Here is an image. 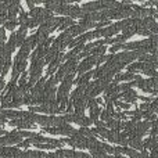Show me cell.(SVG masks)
Instances as JSON below:
<instances>
[{"mask_svg":"<svg viewBox=\"0 0 158 158\" xmlns=\"http://www.w3.org/2000/svg\"><path fill=\"white\" fill-rule=\"evenodd\" d=\"M54 154H56V156H57L58 158H92V156H89V154H85V153H82V151L63 150V148L57 150Z\"/></svg>","mask_w":158,"mask_h":158,"instance_id":"obj_7","label":"cell"},{"mask_svg":"<svg viewBox=\"0 0 158 158\" xmlns=\"http://www.w3.org/2000/svg\"><path fill=\"white\" fill-rule=\"evenodd\" d=\"M106 50H107V47L106 46H97V47H94V49L90 52V56H93V57H98V56H104V53H106Z\"/></svg>","mask_w":158,"mask_h":158,"instance_id":"obj_31","label":"cell"},{"mask_svg":"<svg viewBox=\"0 0 158 158\" xmlns=\"http://www.w3.org/2000/svg\"><path fill=\"white\" fill-rule=\"evenodd\" d=\"M106 128L108 129V131H114V132H119L121 129L123 128V122H121V121H117V119H110L106 122Z\"/></svg>","mask_w":158,"mask_h":158,"instance_id":"obj_21","label":"cell"},{"mask_svg":"<svg viewBox=\"0 0 158 158\" xmlns=\"http://www.w3.org/2000/svg\"><path fill=\"white\" fill-rule=\"evenodd\" d=\"M46 153H42V151H22L21 158H43Z\"/></svg>","mask_w":158,"mask_h":158,"instance_id":"obj_26","label":"cell"},{"mask_svg":"<svg viewBox=\"0 0 158 158\" xmlns=\"http://www.w3.org/2000/svg\"><path fill=\"white\" fill-rule=\"evenodd\" d=\"M87 107H89L90 110V118L89 119L92 121V122H96V121H98V117H100V107H98V103L96 98H90L89 101H87Z\"/></svg>","mask_w":158,"mask_h":158,"instance_id":"obj_11","label":"cell"},{"mask_svg":"<svg viewBox=\"0 0 158 158\" xmlns=\"http://www.w3.org/2000/svg\"><path fill=\"white\" fill-rule=\"evenodd\" d=\"M106 104H107V110L106 111H108L110 114H114V104H112V101L111 100H106Z\"/></svg>","mask_w":158,"mask_h":158,"instance_id":"obj_38","label":"cell"},{"mask_svg":"<svg viewBox=\"0 0 158 158\" xmlns=\"http://www.w3.org/2000/svg\"><path fill=\"white\" fill-rule=\"evenodd\" d=\"M8 125L10 126H15V128H21V129H32L35 128V123H31L27 119H11L10 122H8Z\"/></svg>","mask_w":158,"mask_h":158,"instance_id":"obj_18","label":"cell"},{"mask_svg":"<svg viewBox=\"0 0 158 158\" xmlns=\"http://www.w3.org/2000/svg\"><path fill=\"white\" fill-rule=\"evenodd\" d=\"M98 118H101V122L106 123L107 121H110L112 118V114H110L108 111H106V110H104L103 112H100V117H98Z\"/></svg>","mask_w":158,"mask_h":158,"instance_id":"obj_35","label":"cell"},{"mask_svg":"<svg viewBox=\"0 0 158 158\" xmlns=\"http://www.w3.org/2000/svg\"><path fill=\"white\" fill-rule=\"evenodd\" d=\"M4 90V79L0 78V92H3Z\"/></svg>","mask_w":158,"mask_h":158,"instance_id":"obj_40","label":"cell"},{"mask_svg":"<svg viewBox=\"0 0 158 158\" xmlns=\"http://www.w3.org/2000/svg\"><path fill=\"white\" fill-rule=\"evenodd\" d=\"M18 151V147H0V156L3 158H14Z\"/></svg>","mask_w":158,"mask_h":158,"instance_id":"obj_20","label":"cell"},{"mask_svg":"<svg viewBox=\"0 0 158 158\" xmlns=\"http://www.w3.org/2000/svg\"><path fill=\"white\" fill-rule=\"evenodd\" d=\"M87 98L85 97V94H82L81 97H78L75 101H72V106H74V112L75 114H83V111L87 107Z\"/></svg>","mask_w":158,"mask_h":158,"instance_id":"obj_14","label":"cell"},{"mask_svg":"<svg viewBox=\"0 0 158 158\" xmlns=\"http://www.w3.org/2000/svg\"><path fill=\"white\" fill-rule=\"evenodd\" d=\"M63 143L72 146V147H78V148H86V139L82 137L79 133L74 135V136L68 137V139H63Z\"/></svg>","mask_w":158,"mask_h":158,"instance_id":"obj_10","label":"cell"},{"mask_svg":"<svg viewBox=\"0 0 158 158\" xmlns=\"http://www.w3.org/2000/svg\"><path fill=\"white\" fill-rule=\"evenodd\" d=\"M90 78H92V71L86 72V74H83V75H79L78 79L75 81V85H78V86H81V85H87Z\"/></svg>","mask_w":158,"mask_h":158,"instance_id":"obj_27","label":"cell"},{"mask_svg":"<svg viewBox=\"0 0 158 158\" xmlns=\"http://www.w3.org/2000/svg\"><path fill=\"white\" fill-rule=\"evenodd\" d=\"M67 32H68L69 35H71V38H74V36H78V35H83V33L86 32V31H85L79 24H78V25H77V24H74L72 27H69L68 29H67Z\"/></svg>","mask_w":158,"mask_h":158,"instance_id":"obj_23","label":"cell"},{"mask_svg":"<svg viewBox=\"0 0 158 158\" xmlns=\"http://www.w3.org/2000/svg\"><path fill=\"white\" fill-rule=\"evenodd\" d=\"M67 17L71 19H75V18H81L82 19V11H81V7L78 4H71L69 6V10H68V14Z\"/></svg>","mask_w":158,"mask_h":158,"instance_id":"obj_22","label":"cell"},{"mask_svg":"<svg viewBox=\"0 0 158 158\" xmlns=\"http://www.w3.org/2000/svg\"><path fill=\"white\" fill-rule=\"evenodd\" d=\"M96 24H97V22H93V21H89V19H86V18H82L79 25H81L85 31H87V29H92V28H96Z\"/></svg>","mask_w":158,"mask_h":158,"instance_id":"obj_30","label":"cell"},{"mask_svg":"<svg viewBox=\"0 0 158 158\" xmlns=\"http://www.w3.org/2000/svg\"><path fill=\"white\" fill-rule=\"evenodd\" d=\"M154 147H157V137H148V139H146L144 142H143V150L144 151H147L148 148H154Z\"/></svg>","mask_w":158,"mask_h":158,"instance_id":"obj_25","label":"cell"},{"mask_svg":"<svg viewBox=\"0 0 158 158\" xmlns=\"http://www.w3.org/2000/svg\"><path fill=\"white\" fill-rule=\"evenodd\" d=\"M112 104H115V106L118 107V110H123V111H129L131 110V104H128V103H123V101H119V100H115V101H112Z\"/></svg>","mask_w":158,"mask_h":158,"instance_id":"obj_32","label":"cell"},{"mask_svg":"<svg viewBox=\"0 0 158 158\" xmlns=\"http://www.w3.org/2000/svg\"><path fill=\"white\" fill-rule=\"evenodd\" d=\"M4 49L7 50L8 53H13L14 52V49H15V36H14V33H13V35H10L7 43H4Z\"/></svg>","mask_w":158,"mask_h":158,"instance_id":"obj_28","label":"cell"},{"mask_svg":"<svg viewBox=\"0 0 158 158\" xmlns=\"http://www.w3.org/2000/svg\"><path fill=\"white\" fill-rule=\"evenodd\" d=\"M107 140H108L110 143H115V144H118V142H119V132H114V131H108V133H107Z\"/></svg>","mask_w":158,"mask_h":158,"instance_id":"obj_29","label":"cell"},{"mask_svg":"<svg viewBox=\"0 0 158 158\" xmlns=\"http://www.w3.org/2000/svg\"><path fill=\"white\" fill-rule=\"evenodd\" d=\"M78 61L79 60H77V58L67 60V63L63 64V65L56 71V75H54L56 81L61 82L65 77H68V75H71V74H75V72H77V67H78Z\"/></svg>","mask_w":158,"mask_h":158,"instance_id":"obj_2","label":"cell"},{"mask_svg":"<svg viewBox=\"0 0 158 158\" xmlns=\"http://www.w3.org/2000/svg\"><path fill=\"white\" fill-rule=\"evenodd\" d=\"M21 4L19 2H10L8 3V8H7V21H14L17 19V15L21 11Z\"/></svg>","mask_w":158,"mask_h":158,"instance_id":"obj_12","label":"cell"},{"mask_svg":"<svg viewBox=\"0 0 158 158\" xmlns=\"http://www.w3.org/2000/svg\"><path fill=\"white\" fill-rule=\"evenodd\" d=\"M44 60L39 58V60H33L31 61V68H29V77H28V86L29 89L40 79L42 72H43V67H44Z\"/></svg>","mask_w":158,"mask_h":158,"instance_id":"obj_1","label":"cell"},{"mask_svg":"<svg viewBox=\"0 0 158 158\" xmlns=\"http://www.w3.org/2000/svg\"><path fill=\"white\" fill-rule=\"evenodd\" d=\"M27 6L31 8V10H32V8H35V3H32V2H27Z\"/></svg>","mask_w":158,"mask_h":158,"instance_id":"obj_41","label":"cell"},{"mask_svg":"<svg viewBox=\"0 0 158 158\" xmlns=\"http://www.w3.org/2000/svg\"><path fill=\"white\" fill-rule=\"evenodd\" d=\"M126 146H131V148L136 151H144L143 150V140L137 139V137H128V142H126Z\"/></svg>","mask_w":158,"mask_h":158,"instance_id":"obj_19","label":"cell"},{"mask_svg":"<svg viewBox=\"0 0 158 158\" xmlns=\"http://www.w3.org/2000/svg\"><path fill=\"white\" fill-rule=\"evenodd\" d=\"M64 119H65V123L74 122V123H77V125H81V128H87L90 123H93L92 121L87 117H85L83 114H75V112L64 115Z\"/></svg>","mask_w":158,"mask_h":158,"instance_id":"obj_4","label":"cell"},{"mask_svg":"<svg viewBox=\"0 0 158 158\" xmlns=\"http://www.w3.org/2000/svg\"><path fill=\"white\" fill-rule=\"evenodd\" d=\"M96 128H106V123L101 122V121H96Z\"/></svg>","mask_w":158,"mask_h":158,"instance_id":"obj_39","label":"cell"},{"mask_svg":"<svg viewBox=\"0 0 158 158\" xmlns=\"http://www.w3.org/2000/svg\"><path fill=\"white\" fill-rule=\"evenodd\" d=\"M126 118V115L123 114L122 111H119V110H118L117 112H114V114H112V119H117V121H121V122H122L123 119H125Z\"/></svg>","mask_w":158,"mask_h":158,"instance_id":"obj_36","label":"cell"},{"mask_svg":"<svg viewBox=\"0 0 158 158\" xmlns=\"http://www.w3.org/2000/svg\"><path fill=\"white\" fill-rule=\"evenodd\" d=\"M74 25V19L68 18V17H61V21H60V27H58V29L60 31H67L69 27H72Z\"/></svg>","mask_w":158,"mask_h":158,"instance_id":"obj_24","label":"cell"},{"mask_svg":"<svg viewBox=\"0 0 158 158\" xmlns=\"http://www.w3.org/2000/svg\"><path fill=\"white\" fill-rule=\"evenodd\" d=\"M27 33H28L27 25H19V29L14 33V36H15V47L22 46V43H24L25 39H27Z\"/></svg>","mask_w":158,"mask_h":158,"instance_id":"obj_16","label":"cell"},{"mask_svg":"<svg viewBox=\"0 0 158 158\" xmlns=\"http://www.w3.org/2000/svg\"><path fill=\"white\" fill-rule=\"evenodd\" d=\"M121 98H123V103H128V104H136V100L139 98V96H137V93L135 92L133 89H129L126 90V92L121 93Z\"/></svg>","mask_w":158,"mask_h":158,"instance_id":"obj_17","label":"cell"},{"mask_svg":"<svg viewBox=\"0 0 158 158\" xmlns=\"http://www.w3.org/2000/svg\"><path fill=\"white\" fill-rule=\"evenodd\" d=\"M63 146V140L60 139H49L46 143H42V144H36V148H40V150H53V148H58Z\"/></svg>","mask_w":158,"mask_h":158,"instance_id":"obj_15","label":"cell"},{"mask_svg":"<svg viewBox=\"0 0 158 158\" xmlns=\"http://www.w3.org/2000/svg\"><path fill=\"white\" fill-rule=\"evenodd\" d=\"M63 60H64V54H63V53H60V54H57L52 61H50V63H49V68H47V74H46L47 77H52V75L54 74L58 68H60Z\"/></svg>","mask_w":158,"mask_h":158,"instance_id":"obj_13","label":"cell"},{"mask_svg":"<svg viewBox=\"0 0 158 158\" xmlns=\"http://www.w3.org/2000/svg\"><path fill=\"white\" fill-rule=\"evenodd\" d=\"M93 65H96V57L87 56V57L77 67V72L79 75H83V74H86V72H89Z\"/></svg>","mask_w":158,"mask_h":158,"instance_id":"obj_9","label":"cell"},{"mask_svg":"<svg viewBox=\"0 0 158 158\" xmlns=\"http://www.w3.org/2000/svg\"><path fill=\"white\" fill-rule=\"evenodd\" d=\"M78 133L81 135L82 137H85V139H90V137H93L92 136V132H90L89 128H81L78 131Z\"/></svg>","mask_w":158,"mask_h":158,"instance_id":"obj_34","label":"cell"},{"mask_svg":"<svg viewBox=\"0 0 158 158\" xmlns=\"http://www.w3.org/2000/svg\"><path fill=\"white\" fill-rule=\"evenodd\" d=\"M101 147H103V151L104 153H108V154H114V147H111V146H108L107 143H101Z\"/></svg>","mask_w":158,"mask_h":158,"instance_id":"obj_37","label":"cell"},{"mask_svg":"<svg viewBox=\"0 0 158 158\" xmlns=\"http://www.w3.org/2000/svg\"><path fill=\"white\" fill-rule=\"evenodd\" d=\"M22 140L24 139L19 136L18 132H8L7 135L0 137V146L7 147V144H19Z\"/></svg>","mask_w":158,"mask_h":158,"instance_id":"obj_6","label":"cell"},{"mask_svg":"<svg viewBox=\"0 0 158 158\" xmlns=\"http://www.w3.org/2000/svg\"><path fill=\"white\" fill-rule=\"evenodd\" d=\"M60 21H61V17H52V18L46 19L43 24L39 25L38 31H40V32L49 35V33H52L53 31H56L58 27H60Z\"/></svg>","mask_w":158,"mask_h":158,"instance_id":"obj_5","label":"cell"},{"mask_svg":"<svg viewBox=\"0 0 158 158\" xmlns=\"http://www.w3.org/2000/svg\"><path fill=\"white\" fill-rule=\"evenodd\" d=\"M71 40H72L71 35H69L67 31H64V32L61 33V35L58 36L57 39H54V40H53V46H56L61 53H63V50L65 49L67 46H68V43H69Z\"/></svg>","mask_w":158,"mask_h":158,"instance_id":"obj_8","label":"cell"},{"mask_svg":"<svg viewBox=\"0 0 158 158\" xmlns=\"http://www.w3.org/2000/svg\"><path fill=\"white\" fill-rule=\"evenodd\" d=\"M135 82H136V86L139 89H142L144 93H153L154 96L157 94V85H158V79L156 78H150V79H143L142 77L136 75L135 78Z\"/></svg>","mask_w":158,"mask_h":158,"instance_id":"obj_3","label":"cell"},{"mask_svg":"<svg viewBox=\"0 0 158 158\" xmlns=\"http://www.w3.org/2000/svg\"><path fill=\"white\" fill-rule=\"evenodd\" d=\"M17 27H18V22H17V19H14V21H6L3 28H4L6 31H14Z\"/></svg>","mask_w":158,"mask_h":158,"instance_id":"obj_33","label":"cell"}]
</instances>
